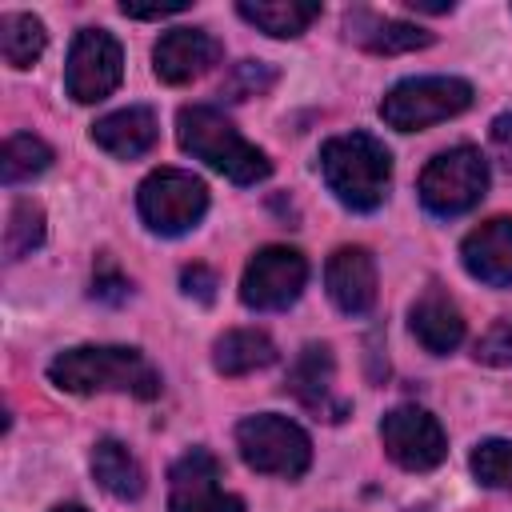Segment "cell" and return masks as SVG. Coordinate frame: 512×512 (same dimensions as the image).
<instances>
[{
  "label": "cell",
  "mask_w": 512,
  "mask_h": 512,
  "mask_svg": "<svg viewBox=\"0 0 512 512\" xmlns=\"http://www.w3.org/2000/svg\"><path fill=\"white\" fill-rule=\"evenodd\" d=\"M48 380L76 396H92V392H132L140 400L160 396L156 368L136 348H124V344L68 348L48 364Z\"/></svg>",
  "instance_id": "obj_1"
},
{
  "label": "cell",
  "mask_w": 512,
  "mask_h": 512,
  "mask_svg": "<svg viewBox=\"0 0 512 512\" xmlns=\"http://www.w3.org/2000/svg\"><path fill=\"white\" fill-rule=\"evenodd\" d=\"M320 172L332 196L352 212H372L384 204L392 184V156L388 148L368 132L332 136L320 148Z\"/></svg>",
  "instance_id": "obj_2"
},
{
  "label": "cell",
  "mask_w": 512,
  "mask_h": 512,
  "mask_svg": "<svg viewBox=\"0 0 512 512\" xmlns=\"http://www.w3.org/2000/svg\"><path fill=\"white\" fill-rule=\"evenodd\" d=\"M176 140L184 152H192L196 160H204L208 168H216L220 176H228L232 184H256L272 172V160L248 144L232 120L208 104H188L176 116Z\"/></svg>",
  "instance_id": "obj_3"
},
{
  "label": "cell",
  "mask_w": 512,
  "mask_h": 512,
  "mask_svg": "<svg viewBox=\"0 0 512 512\" xmlns=\"http://www.w3.org/2000/svg\"><path fill=\"white\" fill-rule=\"evenodd\" d=\"M472 104V84L460 76H412L388 88L380 100V116L396 132H420L428 124L452 120Z\"/></svg>",
  "instance_id": "obj_4"
},
{
  "label": "cell",
  "mask_w": 512,
  "mask_h": 512,
  "mask_svg": "<svg viewBox=\"0 0 512 512\" xmlns=\"http://www.w3.org/2000/svg\"><path fill=\"white\" fill-rule=\"evenodd\" d=\"M236 448H240L244 464L264 472V476L296 480L312 464L308 432L300 424H292L288 416H276V412H260V416L240 420L236 424Z\"/></svg>",
  "instance_id": "obj_5"
},
{
  "label": "cell",
  "mask_w": 512,
  "mask_h": 512,
  "mask_svg": "<svg viewBox=\"0 0 512 512\" xmlns=\"http://www.w3.org/2000/svg\"><path fill=\"white\" fill-rule=\"evenodd\" d=\"M484 192H488V160L472 144L432 156L428 168L420 172V200L436 216H460L476 208Z\"/></svg>",
  "instance_id": "obj_6"
},
{
  "label": "cell",
  "mask_w": 512,
  "mask_h": 512,
  "mask_svg": "<svg viewBox=\"0 0 512 512\" xmlns=\"http://www.w3.org/2000/svg\"><path fill=\"white\" fill-rule=\"evenodd\" d=\"M140 220L160 236H180L200 224L208 212V184L184 168H160L152 172L136 192Z\"/></svg>",
  "instance_id": "obj_7"
},
{
  "label": "cell",
  "mask_w": 512,
  "mask_h": 512,
  "mask_svg": "<svg viewBox=\"0 0 512 512\" xmlns=\"http://www.w3.org/2000/svg\"><path fill=\"white\" fill-rule=\"evenodd\" d=\"M124 76V52L108 28H80L68 48L64 84L76 104H96L116 92Z\"/></svg>",
  "instance_id": "obj_8"
},
{
  "label": "cell",
  "mask_w": 512,
  "mask_h": 512,
  "mask_svg": "<svg viewBox=\"0 0 512 512\" xmlns=\"http://www.w3.org/2000/svg\"><path fill=\"white\" fill-rule=\"evenodd\" d=\"M304 284H308V260L296 248L268 244L248 260L244 280H240V300L256 312H280L296 304Z\"/></svg>",
  "instance_id": "obj_9"
},
{
  "label": "cell",
  "mask_w": 512,
  "mask_h": 512,
  "mask_svg": "<svg viewBox=\"0 0 512 512\" xmlns=\"http://www.w3.org/2000/svg\"><path fill=\"white\" fill-rule=\"evenodd\" d=\"M168 508L172 512H244V500L224 492L220 460L208 448H188L168 472Z\"/></svg>",
  "instance_id": "obj_10"
},
{
  "label": "cell",
  "mask_w": 512,
  "mask_h": 512,
  "mask_svg": "<svg viewBox=\"0 0 512 512\" xmlns=\"http://www.w3.org/2000/svg\"><path fill=\"white\" fill-rule=\"evenodd\" d=\"M380 444L408 472H428L448 456L444 428L424 408H392L380 420Z\"/></svg>",
  "instance_id": "obj_11"
},
{
  "label": "cell",
  "mask_w": 512,
  "mask_h": 512,
  "mask_svg": "<svg viewBox=\"0 0 512 512\" xmlns=\"http://www.w3.org/2000/svg\"><path fill=\"white\" fill-rule=\"evenodd\" d=\"M284 388L316 416L324 420H344L348 412V400L336 396V360H332V348L328 344H308L292 368H288V380Z\"/></svg>",
  "instance_id": "obj_12"
},
{
  "label": "cell",
  "mask_w": 512,
  "mask_h": 512,
  "mask_svg": "<svg viewBox=\"0 0 512 512\" xmlns=\"http://www.w3.org/2000/svg\"><path fill=\"white\" fill-rule=\"evenodd\" d=\"M220 60V40L204 28H172L152 48V68L164 84H188Z\"/></svg>",
  "instance_id": "obj_13"
},
{
  "label": "cell",
  "mask_w": 512,
  "mask_h": 512,
  "mask_svg": "<svg viewBox=\"0 0 512 512\" xmlns=\"http://www.w3.org/2000/svg\"><path fill=\"white\" fill-rule=\"evenodd\" d=\"M324 284H328V296L340 312L348 316H364L372 304H376V264L368 256V248L360 244H344L328 256V268H324Z\"/></svg>",
  "instance_id": "obj_14"
},
{
  "label": "cell",
  "mask_w": 512,
  "mask_h": 512,
  "mask_svg": "<svg viewBox=\"0 0 512 512\" xmlns=\"http://www.w3.org/2000/svg\"><path fill=\"white\" fill-rule=\"evenodd\" d=\"M460 260L480 284L512 288V216H492L472 228L460 244Z\"/></svg>",
  "instance_id": "obj_15"
},
{
  "label": "cell",
  "mask_w": 512,
  "mask_h": 512,
  "mask_svg": "<svg viewBox=\"0 0 512 512\" xmlns=\"http://www.w3.org/2000/svg\"><path fill=\"white\" fill-rule=\"evenodd\" d=\"M344 32L352 44H360L364 52H376V56H400V52H416V48L432 44V32H424L408 20L380 16L372 8H352L344 16Z\"/></svg>",
  "instance_id": "obj_16"
},
{
  "label": "cell",
  "mask_w": 512,
  "mask_h": 512,
  "mask_svg": "<svg viewBox=\"0 0 512 512\" xmlns=\"http://www.w3.org/2000/svg\"><path fill=\"white\" fill-rule=\"evenodd\" d=\"M408 324H412V336H416L428 352H436V356L452 352V348L464 340V316H460L456 300H452L440 284H428V288L416 296V304H412V312H408Z\"/></svg>",
  "instance_id": "obj_17"
},
{
  "label": "cell",
  "mask_w": 512,
  "mask_h": 512,
  "mask_svg": "<svg viewBox=\"0 0 512 512\" xmlns=\"http://www.w3.org/2000/svg\"><path fill=\"white\" fill-rule=\"evenodd\" d=\"M156 136H160V128H156L152 108H120V112H108L92 124V144L116 160L144 156L156 144Z\"/></svg>",
  "instance_id": "obj_18"
},
{
  "label": "cell",
  "mask_w": 512,
  "mask_h": 512,
  "mask_svg": "<svg viewBox=\"0 0 512 512\" xmlns=\"http://www.w3.org/2000/svg\"><path fill=\"white\" fill-rule=\"evenodd\" d=\"M276 360V344L260 328H232L212 344V364L224 376H248Z\"/></svg>",
  "instance_id": "obj_19"
},
{
  "label": "cell",
  "mask_w": 512,
  "mask_h": 512,
  "mask_svg": "<svg viewBox=\"0 0 512 512\" xmlns=\"http://www.w3.org/2000/svg\"><path fill=\"white\" fill-rule=\"evenodd\" d=\"M92 476L116 500H140L144 492V468L120 440H100L92 448Z\"/></svg>",
  "instance_id": "obj_20"
},
{
  "label": "cell",
  "mask_w": 512,
  "mask_h": 512,
  "mask_svg": "<svg viewBox=\"0 0 512 512\" xmlns=\"http://www.w3.org/2000/svg\"><path fill=\"white\" fill-rule=\"evenodd\" d=\"M236 12L252 28L284 40V36H300L320 16V4H312V0H240Z\"/></svg>",
  "instance_id": "obj_21"
},
{
  "label": "cell",
  "mask_w": 512,
  "mask_h": 512,
  "mask_svg": "<svg viewBox=\"0 0 512 512\" xmlns=\"http://www.w3.org/2000/svg\"><path fill=\"white\" fill-rule=\"evenodd\" d=\"M48 44L44 24L32 12H4L0 16V56L12 68H32Z\"/></svg>",
  "instance_id": "obj_22"
},
{
  "label": "cell",
  "mask_w": 512,
  "mask_h": 512,
  "mask_svg": "<svg viewBox=\"0 0 512 512\" xmlns=\"http://www.w3.org/2000/svg\"><path fill=\"white\" fill-rule=\"evenodd\" d=\"M48 164H52V148H48L40 136L20 132V136H8V140H4V152H0V180H4V184H20V180L40 176Z\"/></svg>",
  "instance_id": "obj_23"
},
{
  "label": "cell",
  "mask_w": 512,
  "mask_h": 512,
  "mask_svg": "<svg viewBox=\"0 0 512 512\" xmlns=\"http://www.w3.org/2000/svg\"><path fill=\"white\" fill-rule=\"evenodd\" d=\"M40 244H44V208L36 200H16L4 224V256L20 260Z\"/></svg>",
  "instance_id": "obj_24"
},
{
  "label": "cell",
  "mask_w": 512,
  "mask_h": 512,
  "mask_svg": "<svg viewBox=\"0 0 512 512\" xmlns=\"http://www.w3.org/2000/svg\"><path fill=\"white\" fill-rule=\"evenodd\" d=\"M468 468H472V476L484 488L512 492V440H484V444H476L472 456H468Z\"/></svg>",
  "instance_id": "obj_25"
},
{
  "label": "cell",
  "mask_w": 512,
  "mask_h": 512,
  "mask_svg": "<svg viewBox=\"0 0 512 512\" xmlns=\"http://www.w3.org/2000/svg\"><path fill=\"white\" fill-rule=\"evenodd\" d=\"M272 84H276V68H272V64H260V60H240V64H236V68L224 76L220 92H224L228 100H248V96H264Z\"/></svg>",
  "instance_id": "obj_26"
},
{
  "label": "cell",
  "mask_w": 512,
  "mask_h": 512,
  "mask_svg": "<svg viewBox=\"0 0 512 512\" xmlns=\"http://www.w3.org/2000/svg\"><path fill=\"white\" fill-rule=\"evenodd\" d=\"M476 360H480V364H496V368H508V364H512V312L500 316V320L476 340Z\"/></svg>",
  "instance_id": "obj_27"
},
{
  "label": "cell",
  "mask_w": 512,
  "mask_h": 512,
  "mask_svg": "<svg viewBox=\"0 0 512 512\" xmlns=\"http://www.w3.org/2000/svg\"><path fill=\"white\" fill-rule=\"evenodd\" d=\"M180 288H184L192 300H200V304H212V300H216V288H220V280H216V272H212V268H204V264H188V268L180 272Z\"/></svg>",
  "instance_id": "obj_28"
},
{
  "label": "cell",
  "mask_w": 512,
  "mask_h": 512,
  "mask_svg": "<svg viewBox=\"0 0 512 512\" xmlns=\"http://www.w3.org/2000/svg\"><path fill=\"white\" fill-rule=\"evenodd\" d=\"M128 292H132V284H128L112 264H104V268L92 276V296H96V300L120 304V300H128Z\"/></svg>",
  "instance_id": "obj_29"
},
{
  "label": "cell",
  "mask_w": 512,
  "mask_h": 512,
  "mask_svg": "<svg viewBox=\"0 0 512 512\" xmlns=\"http://www.w3.org/2000/svg\"><path fill=\"white\" fill-rule=\"evenodd\" d=\"M184 8H188V0H172V4H132V0H124L120 4V12L132 16V20H164V16H176Z\"/></svg>",
  "instance_id": "obj_30"
},
{
  "label": "cell",
  "mask_w": 512,
  "mask_h": 512,
  "mask_svg": "<svg viewBox=\"0 0 512 512\" xmlns=\"http://www.w3.org/2000/svg\"><path fill=\"white\" fill-rule=\"evenodd\" d=\"M492 152L512 168V112H500L492 120Z\"/></svg>",
  "instance_id": "obj_31"
},
{
  "label": "cell",
  "mask_w": 512,
  "mask_h": 512,
  "mask_svg": "<svg viewBox=\"0 0 512 512\" xmlns=\"http://www.w3.org/2000/svg\"><path fill=\"white\" fill-rule=\"evenodd\" d=\"M404 8L428 12V16H444V12H452V0H404Z\"/></svg>",
  "instance_id": "obj_32"
},
{
  "label": "cell",
  "mask_w": 512,
  "mask_h": 512,
  "mask_svg": "<svg viewBox=\"0 0 512 512\" xmlns=\"http://www.w3.org/2000/svg\"><path fill=\"white\" fill-rule=\"evenodd\" d=\"M52 512H84L80 504H60V508H52Z\"/></svg>",
  "instance_id": "obj_33"
}]
</instances>
